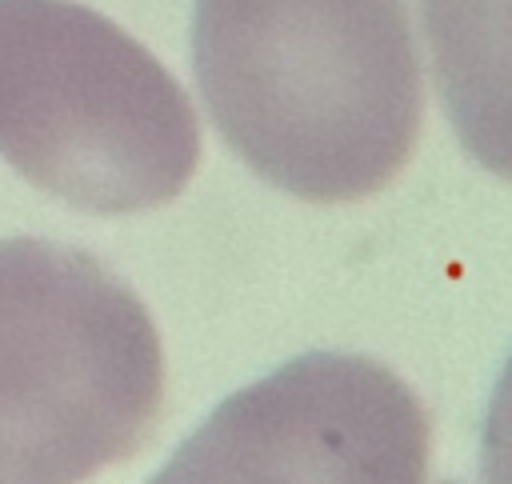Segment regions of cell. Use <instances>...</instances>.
<instances>
[{"mask_svg": "<svg viewBox=\"0 0 512 484\" xmlns=\"http://www.w3.org/2000/svg\"><path fill=\"white\" fill-rule=\"evenodd\" d=\"M420 396L360 352H304L244 384L148 484H424Z\"/></svg>", "mask_w": 512, "mask_h": 484, "instance_id": "obj_4", "label": "cell"}, {"mask_svg": "<svg viewBox=\"0 0 512 484\" xmlns=\"http://www.w3.org/2000/svg\"><path fill=\"white\" fill-rule=\"evenodd\" d=\"M440 96L468 152L508 176V0H420Z\"/></svg>", "mask_w": 512, "mask_h": 484, "instance_id": "obj_5", "label": "cell"}, {"mask_svg": "<svg viewBox=\"0 0 512 484\" xmlns=\"http://www.w3.org/2000/svg\"><path fill=\"white\" fill-rule=\"evenodd\" d=\"M0 160L96 216L176 200L200 120L176 76L76 0H0Z\"/></svg>", "mask_w": 512, "mask_h": 484, "instance_id": "obj_2", "label": "cell"}, {"mask_svg": "<svg viewBox=\"0 0 512 484\" xmlns=\"http://www.w3.org/2000/svg\"><path fill=\"white\" fill-rule=\"evenodd\" d=\"M192 68L224 144L296 200H364L420 140L404 0H196Z\"/></svg>", "mask_w": 512, "mask_h": 484, "instance_id": "obj_1", "label": "cell"}, {"mask_svg": "<svg viewBox=\"0 0 512 484\" xmlns=\"http://www.w3.org/2000/svg\"><path fill=\"white\" fill-rule=\"evenodd\" d=\"M160 404L144 300L84 248L0 240V484H84L144 448Z\"/></svg>", "mask_w": 512, "mask_h": 484, "instance_id": "obj_3", "label": "cell"}]
</instances>
